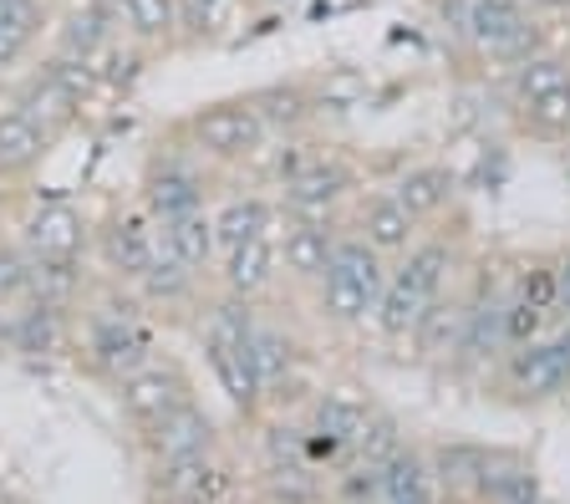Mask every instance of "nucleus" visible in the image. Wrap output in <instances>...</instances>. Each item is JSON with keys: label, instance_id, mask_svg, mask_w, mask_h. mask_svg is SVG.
I'll use <instances>...</instances> for the list:
<instances>
[{"label": "nucleus", "instance_id": "9d476101", "mask_svg": "<svg viewBox=\"0 0 570 504\" xmlns=\"http://www.w3.org/2000/svg\"><path fill=\"white\" fill-rule=\"evenodd\" d=\"M332 245H336L332 215H285V225L275 219V255H281V276L316 286V280L326 276Z\"/></svg>", "mask_w": 570, "mask_h": 504}, {"label": "nucleus", "instance_id": "b1692460", "mask_svg": "<svg viewBox=\"0 0 570 504\" xmlns=\"http://www.w3.org/2000/svg\"><path fill=\"white\" fill-rule=\"evenodd\" d=\"M6 102H11V108H21L26 118H36L41 128H51L57 138H67V132L77 128V122H82V112L71 108V102H67V97H61L51 82H41L36 72H31V77H21L16 87H6Z\"/></svg>", "mask_w": 570, "mask_h": 504}, {"label": "nucleus", "instance_id": "aec40b11", "mask_svg": "<svg viewBox=\"0 0 570 504\" xmlns=\"http://www.w3.org/2000/svg\"><path fill=\"white\" fill-rule=\"evenodd\" d=\"M41 82H51L61 97H67L77 112H87L92 102H102L107 97V82H102V67L87 57H67V51H47V57L31 67Z\"/></svg>", "mask_w": 570, "mask_h": 504}, {"label": "nucleus", "instance_id": "dca6fc26", "mask_svg": "<svg viewBox=\"0 0 570 504\" xmlns=\"http://www.w3.org/2000/svg\"><path fill=\"white\" fill-rule=\"evenodd\" d=\"M209 219H214V240H219V250H235V245L255 240V235H271L275 219H281V205H275L271 194L239 189V194H225V199L209 209Z\"/></svg>", "mask_w": 570, "mask_h": 504}, {"label": "nucleus", "instance_id": "423d86ee", "mask_svg": "<svg viewBox=\"0 0 570 504\" xmlns=\"http://www.w3.org/2000/svg\"><path fill=\"white\" fill-rule=\"evenodd\" d=\"M239 490L235 468L214 454L174 458V464H148V504H229Z\"/></svg>", "mask_w": 570, "mask_h": 504}, {"label": "nucleus", "instance_id": "ea45409f", "mask_svg": "<svg viewBox=\"0 0 570 504\" xmlns=\"http://www.w3.org/2000/svg\"><path fill=\"white\" fill-rule=\"evenodd\" d=\"M524 108H530V118L540 122V128L566 132L570 128V87H556V92L534 97V102H524Z\"/></svg>", "mask_w": 570, "mask_h": 504}, {"label": "nucleus", "instance_id": "5701e85b", "mask_svg": "<svg viewBox=\"0 0 570 504\" xmlns=\"http://www.w3.org/2000/svg\"><path fill=\"white\" fill-rule=\"evenodd\" d=\"M26 296L82 312V300L92 296V276H87V255L82 260H36L31 255V290Z\"/></svg>", "mask_w": 570, "mask_h": 504}, {"label": "nucleus", "instance_id": "6ab92c4d", "mask_svg": "<svg viewBox=\"0 0 570 504\" xmlns=\"http://www.w3.org/2000/svg\"><path fill=\"white\" fill-rule=\"evenodd\" d=\"M158 245H164L174 260H184L199 276H214V260H219V240H214V219L209 209H189L178 219L158 225Z\"/></svg>", "mask_w": 570, "mask_h": 504}, {"label": "nucleus", "instance_id": "09e8293b", "mask_svg": "<svg viewBox=\"0 0 570 504\" xmlns=\"http://www.w3.org/2000/svg\"><path fill=\"white\" fill-rule=\"evenodd\" d=\"M0 504H6V480H0Z\"/></svg>", "mask_w": 570, "mask_h": 504}, {"label": "nucleus", "instance_id": "de8ad7c7", "mask_svg": "<svg viewBox=\"0 0 570 504\" xmlns=\"http://www.w3.org/2000/svg\"><path fill=\"white\" fill-rule=\"evenodd\" d=\"M560 347H566V352H570V326H566V336H560Z\"/></svg>", "mask_w": 570, "mask_h": 504}, {"label": "nucleus", "instance_id": "bb28decb", "mask_svg": "<svg viewBox=\"0 0 570 504\" xmlns=\"http://www.w3.org/2000/svg\"><path fill=\"white\" fill-rule=\"evenodd\" d=\"M524 26H530L524 0H469V11H463V31H469L489 57H494L510 37H520Z\"/></svg>", "mask_w": 570, "mask_h": 504}, {"label": "nucleus", "instance_id": "393cba45", "mask_svg": "<svg viewBox=\"0 0 570 504\" xmlns=\"http://www.w3.org/2000/svg\"><path fill=\"white\" fill-rule=\"evenodd\" d=\"M382 504H439V490H433V464L413 448L392 454L382 464V484H377Z\"/></svg>", "mask_w": 570, "mask_h": 504}, {"label": "nucleus", "instance_id": "412c9836", "mask_svg": "<svg viewBox=\"0 0 570 504\" xmlns=\"http://www.w3.org/2000/svg\"><path fill=\"white\" fill-rule=\"evenodd\" d=\"M356 235L377 255H403L417 240V219L392 194H372L367 205H362V219H356Z\"/></svg>", "mask_w": 570, "mask_h": 504}, {"label": "nucleus", "instance_id": "20e7f679", "mask_svg": "<svg viewBox=\"0 0 570 504\" xmlns=\"http://www.w3.org/2000/svg\"><path fill=\"white\" fill-rule=\"evenodd\" d=\"M154 255H158V219L148 215L138 199L118 205L102 219H92V260L102 265L107 280L132 286V280L154 265Z\"/></svg>", "mask_w": 570, "mask_h": 504}, {"label": "nucleus", "instance_id": "8fccbe9b", "mask_svg": "<svg viewBox=\"0 0 570 504\" xmlns=\"http://www.w3.org/2000/svg\"><path fill=\"white\" fill-rule=\"evenodd\" d=\"M0 102H6V87H0Z\"/></svg>", "mask_w": 570, "mask_h": 504}, {"label": "nucleus", "instance_id": "473e14b6", "mask_svg": "<svg viewBox=\"0 0 570 504\" xmlns=\"http://www.w3.org/2000/svg\"><path fill=\"white\" fill-rule=\"evenodd\" d=\"M463 322H469V306H459V300H433L423 312V322H417V332H413V342L428 352V357H443V352H459V342H463Z\"/></svg>", "mask_w": 570, "mask_h": 504}, {"label": "nucleus", "instance_id": "f03ea898", "mask_svg": "<svg viewBox=\"0 0 570 504\" xmlns=\"http://www.w3.org/2000/svg\"><path fill=\"white\" fill-rule=\"evenodd\" d=\"M184 132V144L199 158H209L214 168H245L249 158L261 154V144L271 138L265 118L255 112V102L245 97H219V102H199L194 112L174 122Z\"/></svg>", "mask_w": 570, "mask_h": 504}, {"label": "nucleus", "instance_id": "4be33fe9", "mask_svg": "<svg viewBox=\"0 0 570 504\" xmlns=\"http://www.w3.org/2000/svg\"><path fill=\"white\" fill-rule=\"evenodd\" d=\"M372 403L362 393H352V387H336V393L316 397V413H311V433H321V438H332V444L352 448L356 438H362V428L372 423Z\"/></svg>", "mask_w": 570, "mask_h": 504}, {"label": "nucleus", "instance_id": "e433bc0d", "mask_svg": "<svg viewBox=\"0 0 570 504\" xmlns=\"http://www.w3.org/2000/svg\"><path fill=\"white\" fill-rule=\"evenodd\" d=\"M31 290V250L21 240H0V306H16Z\"/></svg>", "mask_w": 570, "mask_h": 504}, {"label": "nucleus", "instance_id": "9b49d317", "mask_svg": "<svg viewBox=\"0 0 570 504\" xmlns=\"http://www.w3.org/2000/svg\"><path fill=\"white\" fill-rule=\"evenodd\" d=\"M356 189V174L342 164V158H311L296 179L281 184V215H332L346 194Z\"/></svg>", "mask_w": 570, "mask_h": 504}, {"label": "nucleus", "instance_id": "a19ab883", "mask_svg": "<svg viewBox=\"0 0 570 504\" xmlns=\"http://www.w3.org/2000/svg\"><path fill=\"white\" fill-rule=\"evenodd\" d=\"M0 16L21 31H31L41 41V31H51V16H47V0H0Z\"/></svg>", "mask_w": 570, "mask_h": 504}, {"label": "nucleus", "instance_id": "2eb2a0df", "mask_svg": "<svg viewBox=\"0 0 570 504\" xmlns=\"http://www.w3.org/2000/svg\"><path fill=\"white\" fill-rule=\"evenodd\" d=\"M204 280H209V276L189 270V265L174 260V255L158 245L154 265L132 280V290H138V300L148 306V312H194V306L204 300Z\"/></svg>", "mask_w": 570, "mask_h": 504}, {"label": "nucleus", "instance_id": "c9c22d12", "mask_svg": "<svg viewBox=\"0 0 570 504\" xmlns=\"http://www.w3.org/2000/svg\"><path fill=\"white\" fill-rule=\"evenodd\" d=\"M356 458L367 468H382L392 454H403V428H397V418H387V413H372V423L362 428V438H356Z\"/></svg>", "mask_w": 570, "mask_h": 504}, {"label": "nucleus", "instance_id": "37998d69", "mask_svg": "<svg viewBox=\"0 0 570 504\" xmlns=\"http://www.w3.org/2000/svg\"><path fill=\"white\" fill-rule=\"evenodd\" d=\"M556 286H560V306H556V312H570V250H566V260L556 265Z\"/></svg>", "mask_w": 570, "mask_h": 504}, {"label": "nucleus", "instance_id": "a211bd4d", "mask_svg": "<svg viewBox=\"0 0 570 504\" xmlns=\"http://www.w3.org/2000/svg\"><path fill=\"white\" fill-rule=\"evenodd\" d=\"M510 352V377L524 397H556L570 387V352L560 342H524Z\"/></svg>", "mask_w": 570, "mask_h": 504}, {"label": "nucleus", "instance_id": "6e6552de", "mask_svg": "<svg viewBox=\"0 0 570 504\" xmlns=\"http://www.w3.org/2000/svg\"><path fill=\"white\" fill-rule=\"evenodd\" d=\"M214 448H219V423H214V413L204 408L199 397L184 403L178 413H168V418L138 428V454L148 458V464L199 458V454H214Z\"/></svg>", "mask_w": 570, "mask_h": 504}, {"label": "nucleus", "instance_id": "7ed1b4c3", "mask_svg": "<svg viewBox=\"0 0 570 504\" xmlns=\"http://www.w3.org/2000/svg\"><path fill=\"white\" fill-rule=\"evenodd\" d=\"M321 286V312L336 326H356L377 312V296L387 286V270H382V255L372 250L362 235H336L332 260H326V276Z\"/></svg>", "mask_w": 570, "mask_h": 504}, {"label": "nucleus", "instance_id": "72a5a7b5", "mask_svg": "<svg viewBox=\"0 0 570 504\" xmlns=\"http://www.w3.org/2000/svg\"><path fill=\"white\" fill-rule=\"evenodd\" d=\"M428 464H433V474H439L449 490H463V484H474L479 490V480L489 474L494 454H484V448H474V444H449V448H439V454L428 458Z\"/></svg>", "mask_w": 570, "mask_h": 504}, {"label": "nucleus", "instance_id": "a18cd8bd", "mask_svg": "<svg viewBox=\"0 0 570 504\" xmlns=\"http://www.w3.org/2000/svg\"><path fill=\"white\" fill-rule=\"evenodd\" d=\"M439 504H484V500L469 494V490H449V494H439Z\"/></svg>", "mask_w": 570, "mask_h": 504}, {"label": "nucleus", "instance_id": "79ce46f5", "mask_svg": "<svg viewBox=\"0 0 570 504\" xmlns=\"http://www.w3.org/2000/svg\"><path fill=\"white\" fill-rule=\"evenodd\" d=\"M31 57H36V37L0 16V72H11V67H21V61H31Z\"/></svg>", "mask_w": 570, "mask_h": 504}, {"label": "nucleus", "instance_id": "a878e982", "mask_svg": "<svg viewBox=\"0 0 570 504\" xmlns=\"http://www.w3.org/2000/svg\"><path fill=\"white\" fill-rule=\"evenodd\" d=\"M249 367L261 377V393L275 397L285 383H291V373H296V342H291L281 326L255 322V336H249Z\"/></svg>", "mask_w": 570, "mask_h": 504}, {"label": "nucleus", "instance_id": "49530a36", "mask_svg": "<svg viewBox=\"0 0 570 504\" xmlns=\"http://www.w3.org/2000/svg\"><path fill=\"white\" fill-rule=\"evenodd\" d=\"M540 11H570V0H534Z\"/></svg>", "mask_w": 570, "mask_h": 504}, {"label": "nucleus", "instance_id": "c03bdc74", "mask_svg": "<svg viewBox=\"0 0 570 504\" xmlns=\"http://www.w3.org/2000/svg\"><path fill=\"white\" fill-rule=\"evenodd\" d=\"M0 357H11V306H0Z\"/></svg>", "mask_w": 570, "mask_h": 504}, {"label": "nucleus", "instance_id": "f704fd0d", "mask_svg": "<svg viewBox=\"0 0 570 504\" xmlns=\"http://www.w3.org/2000/svg\"><path fill=\"white\" fill-rule=\"evenodd\" d=\"M556 87H570V67L560 57H524L514 67V97L520 102H534V97L556 92Z\"/></svg>", "mask_w": 570, "mask_h": 504}, {"label": "nucleus", "instance_id": "1a4fd4ad", "mask_svg": "<svg viewBox=\"0 0 570 504\" xmlns=\"http://www.w3.org/2000/svg\"><path fill=\"white\" fill-rule=\"evenodd\" d=\"M71 347H77V312L36 296L11 306V357L41 362V357H67Z\"/></svg>", "mask_w": 570, "mask_h": 504}, {"label": "nucleus", "instance_id": "39448f33", "mask_svg": "<svg viewBox=\"0 0 570 504\" xmlns=\"http://www.w3.org/2000/svg\"><path fill=\"white\" fill-rule=\"evenodd\" d=\"M112 397H118V413L128 418V428L138 433V428H148V423L178 413L184 403H194V397H199V383H194V373L178 357H164V352H158L154 362H142L138 373L122 377V383L112 387Z\"/></svg>", "mask_w": 570, "mask_h": 504}, {"label": "nucleus", "instance_id": "4c0bfd02", "mask_svg": "<svg viewBox=\"0 0 570 504\" xmlns=\"http://www.w3.org/2000/svg\"><path fill=\"white\" fill-rule=\"evenodd\" d=\"M514 300H524V306H534V312H556L560 306V286H556V270L550 265H530L520 276V286H514Z\"/></svg>", "mask_w": 570, "mask_h": 504}, {"label": "nucleus", "instance_id": "7c9ffc66", "mask_svg": "<svg viewBox=\"0 0 570 504\" xmlns=\"http://www.w3.org/2000/svg\"><path fill=\"white\" fill-rule=\"evenodd\" d=\"M249 102H255V112L265 118V128H271V132H296L301 122L316 112V97H311L301 82L255 87V92H249Z\"/></svg>", "mask_w": 570, "mask_h": 504}, {"label": "nucleus", "instance_id": "58836bf2", "mask_svg": "<svg viewBox=\"0 0 570 504\" xmlns=\"http://www.w3.org/2000/svg\"><path fill=\"white\" fill-rule=\"evenodd\" d=\"M540 332H546V312H534L524 300H504V347L540 342Z\"/></svg>", "mask_w": 570, "mask_h": 504}, {"label": "nucleus", "instance_id": "c85d7f7f", "mask_svg": "<svg viewBox=\"0 0 570 504\" xmlns=\"http://www.w3.org/2000/svg\"><path fill=\"white\" fill-rule=\"evenodd\" d=\"M235 16H239V0H178V51L225 41Z\"/></svg>", "mask_w": 570, "mask_h": 504}, {"label": "nucleus", "instance_id": "f8f14e48", "mask_svg": "<svg viewBox=\"0 0 570 504\" xmlns=\"http://www.w3.org/2000/svg\"><path fill=\"white\" fill-rule=\"evenodd\" d=\"M57 144L61 138L51 128H41L11 102H0V184H26L51 158Z\"/></svg>", "mask_w": 570, "mask_h": 504}, {"label": "nucleus", "instance_id": "cd10ccee", "mask_svg": "<svg viewBox=\"0 0 570 504\" xmlns=\"http://www.w3.org/2000/svg\"><path fill=\"white\" fill-rule=\"evenodd\" d=\"M387 194L407 209V215L417 219V225H423V219H433V215H439V209L453 199V174H449V168H439V164L407 168V174L392 184Z\"/></svg>", "mask_w": 570, "mask_h": 504}, {"label": "nucleus", "instance_id": "f3484780", "mask_svg": "<svg viewBox=\"0 0 570 504\" xmlns=\"http://www.w3.org/2000/svg\"><path fill=\"white\" fill-rule=\"evenodd\" d=\"M122 41L142 47L148 57L178 51V0H112Z\"/></svg>", "mask_w": 570, "mask_h": 504}, {"label": "nucleus", "instance_id": "ddd939ff", "mask_svg": "<svg viewBox=\"0 0 570 504\" xmlns=\"http://www.w3.org/2000/svg\"><path fill=\"white\" fill-rule=\"evenodd\" d=\"M118 37H122V26H118L112 0H77V6H67L51 21V51H67V57L97 61Z\"/></svg>", "mask_w": 570, "mask_h": 504}, {"label": "nucleus", "instance_id": "4468645a", "mask_svg": "<svg viewBox=\"0 0 570 504\" xmlns=\"http://www.w3.org/2000/svg\"><path fill=\"white\" fill-rule=\"evenodd\" d=\"M275 280H281L275 229L271 235H255V240H245V245H235V250H219V260H214V286L229 290V296L261 300Z\"/></svg>", "mask_w": 570, "mask_h": 504}, {"label": "nucleus", "instance_id": "2f4dec72", "mask_svg": "<svg viewBox=\"0 0 570 504\" xmlns=\"http://www.w3.org/2000/svg\"><path fill=\"white\" fill-rule=\"evenodd\" d=\"M433 306V300L423 296V290H413V286H403L397 276H387V286H382V296H377V326H382V336H392V342H407V336L417 332V322H423V312Z\"/></svg>", "mask_w": 570, "mask_h": 504}, {"label": "nucleus", "instance_id": "0eeeda50", "mask_svg": "<svg viewBox=\"0 0 570 504\" xmlns=\"http://www.w3.org/2000/svg\"><path fill=\"white\" fill-rule=\"evenodd\" d=\"M16 240L36 260H82V255H92V219L67 199H47L16 219Z\"/></svg>", "mask_w": 570, "mask_h": 504}, {"label": "nucleus", "instance_id": "f257e3e1", "mask_svg": "<svg viewBox=\"0 0 570 504\" xmlns=\"http://www.w3.org/2000/svg\"><path fill=\"white\" fill-rule=\"evenodd\" d=\"M214 179H219V168L194 154V148L184 144V132L168 122V128L158 132V144L142 154L138 205L164 225V219H178V215H189V209H209Z\"/></svg>", "mask_w": 570, "mask_h": 504}, {"label": "nucleus", "instance_id": "c756f323", "mask_svg": "<svg viewBox=\"0 0 570 504\" xmlns=\"http://www.w3.org/2000/svg\"><path fill=\"white\" fill-rule=\"evenodd\" d=\"M449 270H453V250L443 240H423V245H407L403 250V265L392 270V276L403 280V286H413V290H423L428 300H439L443 296V286H449Z\"/></svg>", "mask_w": 570, "mask_h": 504}]
</instances>
